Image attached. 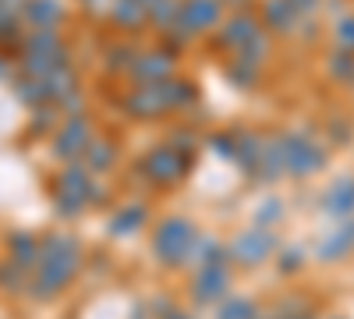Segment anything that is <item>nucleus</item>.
<instances>
[{
    "mask_svg": "<svg viewBox=\"0 0 354 319\" xmlns=\"http://www.w3.org/2000/svg\"><path fill=\"white\" fill-rule=\"evenodd\" d=\"M82 270V245L71 235H46L43 248H39V266L28 277L25 295L36 298V302H53L57 295L64 291L68 284H75Z\"/></svg>",
    "mask_w": 354,
    "mask_h": 319,
    "instance_id": "1",
    "label": "nucleus"
},
{
    "mask_svg": "<svg viewBox=\"0 0 354 319\" xmlns=\"http://www.w3.org/2000/svg\"><path fill=\"white\" fill-rule=\"evenodd\" d=\"M195 235H198V227H195L188 217H163V220L153 227V245H149L153 255H156V263L167 266V270L188 266Z\"/></svg>",
    "mask_w": 354,
    "mask_h": 319,
    "instance_id": "2",
    "label": "nucleus"
},
{
    "mask_svg": "<svg viewBox=\"0 0 354 319\" xmlns=\"http://www.w3.org/2000/svg\"><path fill=\"white\" fill-rule=\"evenodd\" d=\"M192 167H195V156H185V153H177L170 142H160V146H153L145 156H138L135 174L145 185H153V188L163 192V188L181 185Z\"/></svg>",
    "mask_w": 354,
    "mask_h": 319,
    "instance_id": "3",
    "label": "nucleus"
},
{
    "mask_svg": "<svg viewBox=\"0 0 354 319\" xmlns=\"http://www.w3.org/2000/svg\"><path fill=\"white\" fill-rule=\"evenodd\" d=\"M280 146H283V163L290 178H312V174L326 167V149L308 131H280Z\"/></svg>",
    "mask_w": 354,
    "mask_h": 319,
    "instance_id": "4",
    "label": "nucleus"
},
{
    "mask_svg": "<svg viewBox=\"0 0 354 319\" xmlns=\"http://www.w3.org/2000/svg\"><path fill=\"white\" fill-rule=\"evenodd\" d=\"M227 248H230V263H238V266H262L266 259H273L280 252V238H277V230L252 224V227L238 230V235L227 241Z\"/></svg>",
    "mask_w": 354,
    "mask_h": 319,
    "instance_id": "5",
    "label": "nucleus"
},
{
    "mask_svg": "<svg viewBox=\"0 0 354 319\" xmlns=\"http://www.w3.org/2000/svg\"><path fill=\"white\" fill-rule=\"evenodd\" d=\"M93 138H96V128H93V121H88V113L64 118L61 128H57L53 138H50V153H53V160H61V163H75V160L85 156V149H88Z\"/></svg>",
    "mask_w": 354,
    "mask_h": 319,
    "instance_id": "6",
    "label": "nucleus"
},
{
    "mask_svg": "<svg viewBox=\"0 0 354 319\" xmlns=\"http://www.w3.org/2000/svg\"><path fill=\"white\" fill-rule=\"evenodd\" d=\"M117 107L131 121H160L163 113H170L163 85H131L128 93L117 96Z\"/></svg>",
    "mask_w": 354,
    "mask_h": 319,
    "instance_id": "7",
    "label": "nucleus"
},
{
    "mask_svg": "<svg viewBox=\"0 0 354 319\" xmlns=\"http://www.w3.org/2000/svg\"><path fill=\"white\" fill-rule=\"evenodd\" d=\"M177 75V57L163 46H145L138 50L135 64L128 71V82L131 85H163Z\"/></svg>",
    "mask_w": 354,
    "mask_h": 319,
    "instance_id": "8",
    "label": "nucleus"
},
{
    "mask_svg": "<svg viewBox=\"0 0 354 319\" xmlns=\"http://www.w3.org/2000/svg\"><path fill=\"white\" fill-rule=\"evenodd\" d=\"M220 21H223V0H185L181 21H177L174 33L185 36V39H195V36H205V33H216Z\"/></svg>",
    "mask_w": 354,
    "mask_h": 319,
    "instance_id": "9",
    "label": "nucleus"
},
{
    "mask_svg": "<svg viewBox=\"0 0 354 319\" xmlns=\"http://www.w3.org/2000/svg\"><path fill=\"white\" fill-rule=\"evenodd\" d=\"M259 33H262L259 11H234V15H227V18L220 21V28L213 33V43H216V50L241 53Z\"/></svg>",
    "mask_w": 354,
    "mask_h": 319,
    "instance_id": "10",
    "label": "nucleus"
},
{
    "mask_svg": "<svg viewBox=\"0 0 354 319\" xmlns=\"http://www.w3.org/2000/svg\"><path fill=\"white\" fill-rule=\"evenodd\" d=\"M230 284H234L230 263H223V266H198L192 273V287H188V291H192L195 305H220L230 295Z\"/></svg>",
    "mask_w": 354,
    "mask_h": 319,
    "instance_id": "11",
    "label": "nucleus"
},
{
    "mask_svg": "<svg viewBox=\"0 0 354 319\" xmlns=\"http://www.w3.org/2000/svg\"><path fill=\"white\" fill-rule=\"evenodd\" d=\"M259 21L270 36H294L301 25V15L294 11L287 0H262L259 4Z\"/></svg>",
    "mask_w": 354,
    "mask_h": 319,
    "instance_id": "12",
    "label": "nucleus"
},
{
    "mask_svg": "<svg viewBox=\"0 0 354 319\" xmlns=\"http://www.w3.org/2000/svg\"><path fill=\"white\" fill-rule=\"evenodd\" d=\"M68 18L64 0H25L21 4V25L25 28H61Z\"/></svg>",
    "mask_w": 354,
    "mask_h": 319,
    "instance_id": "13",
    "label": "nucleus"
},
{
    "mask_svg": "<svg viewBox=\"0 0 354 319\" xmlns=\"http://www.w3.org/2000/svg\"><path fill=\"white\" fill-rule=\"evenodd\" d=\"M322 213L333 224H344L354 217V178H337L326 192H322Z\"/></svg>",
    "mask_w": 354,
    "mask_h": 319,
    "instance_id": "14",
    "label": "nucleus"
},
{
    "mask_svg": "<svg viewBox=\"0 0 354 319\" xmlns=\"http://www.w3.org/2000/svg\"><path fill=\"white\" fill-rule=\"evenodd\" d=\"M106 21L117 28V33H142V28H149V11H145V4H138V0H113L110 11H106Z\"/></svg>",
    "mask_w": 354,
    "mask_h": 319,
    "instance_id": "15",
    "label": "nucleus"
},
{
    "mask_svg": "<svg viewBox=\"0 0 354 319\" xmlns=\"http://www.w3.org/2000/svg\"><path fill=\"white\" fill-rule=\"evenodd\" d=\"M230 263V248L227 241H220L216 235H209V230H198L195 241H192V259H188V266H223Z\"/></svg>",
    "mask_w": 354,
    "mask_h": 319,
    "instance_id": "16",
    "label": "nucleus"
},
{
    "mask_svg": "<svg viewBox=\"0 0 354 319\" xmlns=\"http://www.w3.org/2000/svg\"><path fill=\"white\" fill-rule=\"evenodd\" d=\"M145 224H149V206L145 202H128V206H121L106 220V235L110 238H131Z\"/></svg>",
    "mask_w": 354,
    "mask_h": 319,
    "instance_id": "17",
    "label": "nucleus"
},
{
    "mask_svg": "<svg viewBox=\"0 0 354 319\" xmlns=\"http://www.w3.org/2000/svg\"><path fill=\"white\" fill-rule=\"evenodd\" d=\"M117 160H121V146H117L113 138H106V135H96L93 142H88L85 156H82V163L88 167V174H93V178H100V174H110V170L117 167Z\"/></svg>",
    "mask_w": 354,
    "mask_h": 319,
    "instance_id": "18",
    "label": "nucleus"
},
{
    "mask_svg": "<svg viewBox=\"0 0 354 319\" xmlns=\"http://www.w3.org/2000/svg\"><path fill=\"white\" fill-rule=\"evenodd\" d=\"M4 248H8V259H11V263H18L21 270L32 273V270L39 266V248H43V238L28 235V230H11Z\"/></svg>",
    "mask_w": 354,
    "mask_h": 319,
    "instance_id": "19",
    "label": "nucleus"
},
{
    "mask_svg": "<svg viewBox=\"0 0 354 319\" xmlns=\"http://www.w3.org/2000/svg\"><path fill=\"white\" fill-rule=\"evenodd\" d=\"M354 252V230L351 224H337V230H330L326 238L315 245V259L319 263H340Z\"/></svg>",
    "mask_w": 354,
    "mask_h": 319,
    "instance_id": "20",
    "label": "nucleus"
},
{
    "mask_svg": "<svg viewBox=\"0 0 354 319\" xmlns=\"http://www.w3.org/2000/svg\"><path fill=\"white\" fill-rule=\"evenodd\" d=\"M262 68L266 64H255V61H248V57L234 53L230 61H227V68H223V75H227V82L238 93H252V89H259V85H262Z\"/></svg>",
    "mask_w": 354,
    "mask_h": 319,
    "instance_id": "21",
    "label": "nucleus"
},
{
    "mask_svg": "<svg viewBox=\"0 0 354 319\" xmlns=\"http://www.w3.org/2000/svg\"><path fill=\"white\" fill-rule=\"evenodd\" d=\"M238 131V153H234V163H238L248 178L259 174V163H262V149H266V138L259 131H248V128H234Z\"/></svg>",
    "mask_w": 354,
    "mask_h": 319,
    "instance_id": "22",
    "label": "nucleus"
},
{
    "mask_svg": "<svg viewBox=\"0 0 354 319\" xmlns=\"http://www.w3.org/2000/svg\"><path fill=\"white\" fill-rule=\"evenodd\" d=\"M163 96H167L170 113H174V110H195L198 100H202L198 85H195L192 78H185V75H174L170 82H163Z\"/></svg>",
    "mask_w": 354,
    "mask_h": 319,
    "instance_id": "23",
    "label": "nucleus"
},
{
    "mask_svg": "<svg viewBox=\"0 0 354 319\" xmlns=\"http://www.w3.org/2000/svg\"><path fill=\"white\" fill-rule=\"evenodd\" d=\"M11 93H15V100L21 103V107H28V110H36V107H46L50 100H46V89H43V78H36V75H15V82H11Z\"/></svg>",
    "mask_w": 354,
    "mask_h": 319,
    "instance_id": "24",
    "label": "nucleus"
},
{
    "mask_svg": "<svg viewBox=\"0 0 354 319\" xmlns=\"http://www.w3.org/2000/svg\"><path fill=\"white\" fill-rule=\"evenodd\" d=\"M287 174V163H283V146H280V135H270L266 138V149H262V163H259V181H277Z\"/></svg>",
    "mask_w": 354,
    "mask_h": 319,
    "instance_id": "25",
    "label": "nucleus"
},
{
    "mask_svg": "<svg viewBox=\"0 0 354 319\" xmlns=\"http://www.w3.org/2000/svg\"><path fill=\"white\" fill-rule=\"evenodd\" d=\"M64 113L57 110V103H46V107H36L28 110V135L32 138H53V131L61 128Z\"/></svg>",
    "mask_w": 354,
    "mask_h": 319,
    "instance_id": "26",
    "label": "nucleus"
},
{
    "mask_svg": "<svg viewBox=\"0 0 354 319\" xmlns=\"http://www.w3.org/2000/svg\"><path fill=\"white\" fill-rule=\"evenodd\" d=\"M322 71H326V78L337 82V85H354V53L333 46L326 53V61H322Z\"/></svg>",
    "mask_w": 354,
    "mask_h": 319,
    "instance_id": "27",
    "label": "nucleus"
},
{
    "mask_svg": "<svg viewBox=\"0 0 354 319\" xmlns=\"http://www.w3.org/2000/svg\"><path fill=\"white\" fill-rule=\"evenodd\" d=\"M181 4L185 0H156L153 11H149V28L156 36H167L177 28V21H181Z\"/></svg>",
    "mask_w": 354,
    "mask_h": 319,
    "instance_id": "28",
    "label": "nucleus"
},
{
    "mask_svg": "<svg viewBox=\"0 0 354 319\" xmlns=\"http://www.w3.org/2000/svg\"><path fill=\"white\" fill-rule=\"evenodd\" d=\"M135 57H138V46L135 43H110L103 50V68L110 75H128L131 64H135Z\"/></svg>",
    "mask_w": 354,
    "mask_h": 319,
    "instance_id": "29",
    "label": "nucleus"
},
{
    "mask_svg": "<svg viewBox=\"0 0 354 319\" xmlns=\"http://www.w3.org/2000/svg\"><path fill=\"white\" fill-rule=\"evenodd\" d=\"M283 217H287V202H283L280 195H266V199H259V202H255V210H252V224L270 227V230H273Z\"/></svg>",
    "mask_w": 354,
    "mask_h": 319,
    "instance_id": "30",
    "label": "nucleus"
},
{
    "mask_svg": "<svg viewBox=\"0 0 354 319\" xmlns=\"http://www.w3.org/2000/svg\"><path fill=\"white\" fill-rule=\"evenodd\" d=\"M259 302L255 298H245V295H227L220 305H216V319H259Z\"/></svg>",
    "mask_w": 354,
    "mask_h": 319,
    "instance_id": "31",
    "label": "nucleus"
},
{
    "mask_svg": "<svg viewBox=\"0 0 354 319\" xmlns=\"http://www.w3.org/2000/svg\"><path fill=\"white\" fill-rule=\"evenodd\" d=\"M305 259H308L305 245H280V252H277V266H280L283 277H294V273H301Z\"/></svg>",
    "mask_w": 354,
    "mask_h": 319,
    "instance_id": "32",
    "label": "nucleus"
},
{
    "mask_svg": "<svg viewBox=\"0 0 354 319\" xmlns=\"http://www.w3.org/2000/svg\"><path fill=\"white\" fill-rule=\"evenodd\" d=\"M28 277H32V273L21 270L18 263H11V259H8V263L0 266V291H8V295L25 291V287H28Z\"/></svg>",
    "mask_w": 354,
    "mask_h": 319,
    "instance_id": "33",
    "label": "nucleus"
},
{
    "mask_svg": "<svg viewBox=\"0 0 354 319\" xmlns=\"http://www.w3.org/2000/svg\"><path fill=\"white\" fill-rule=\"evenodd\" d=\"M21 15H11V11H0V50H8V46H18L21 43Z\"/></svg>",
    "mask_w": 354,
    "mask_h": 319,
    "instance_id": "34",
    "label": "nucleus"
},
{
    "mask_svg": "<svg viewBox=\"0 0 354 319\" xmlns=\"http://www.w3.org/2000/svg\"><path fill=\"white\" fill-rule=\"evenodd\" d=\"M333 46L340 50H351L354 53V11L333 18Z\"/></svg>",
    "mask_w": 354,
    "mask_h": 319,
    "instance_id": "35",
    "label": "nucleus"
},
{
    "mask_svg": "<svg viewBox=\"0 0 354 319\" xmlns=\"http://www.w3.org/2000/svg\"><path fill=\"white\" fill-rule=\"evenodd\" d=\"M209 149L220 156V160H230L234 163V153H238V131H213L209 135Z\"/></svg>",
    "mask_w": 354,
    "mask_h": 319,
    "instance_id": "36",
    "label": "nucleus"
},
{
    "mask_svg": "<svg viewBox=\"0 0 354 319\" xmlns=\"http://www.w3.org/2000/svg\"><path fill=\"white\" fill-rule=\"evenodd\" d=\"M85 206H88L85 199H75V195H64V192H53V210H57V217L75 220V217H82Z\"/></svg>",
    "mask_w": 354,
    "mask_h": 319,
    "instance_id": "37",
    "label": "nucleus"
},
{
    "mask_svg": "<svg viewBox=\"0 0 354 319\" xmlns=\"http://www.w3.org/2000/svg\"><path fill=\"white\" fill-rule=\"evenodd\" d=\"M167 142H170L177 153H185V156H195L198 153V131H192V128H174Z\"/></svg>",
    "mask_w": 354,
    "mask_h": 319,
    "instance_id": "38",
    "label": "nucleus"
},
{
    "mask_svg": "<svg viewBox=\"0 0 354 319\" xmlns=\"http://www.w3.org/2000/svg\"><path fill=\"white\" fill-rule=\"evenodd\" d=\"M330 142H337V146H347V142L354 138V125L347 118H330Z\"/></svg>",
    "mask_w": 354,
    "mask_h": 319,
    "instance_id": "39",
    "label": "nucleus"
},
{
    "mask_svg": "<svg viewBox=\"0 0 354 319\" xmlns=\"http://www.w3.org/2000/svg\"><path fill=\"white\" fill-rule=\"evenodd\" d=\"M57 110H61L64 118H78V113H85V96H82V89L71 93L68 100H61V103H57Z\"/></svg>",
    "mask_w": 354,
    "mask_h": 319,
    "instance_id": "40",
    "label": "nucleus"
},
{
    "mask_svg": "<svg viewBox=\"0 0 354 319\" xmlns=\"http://www.w3.org/2000/svg\"><path fill=\"white\" fill-rule=\"evenodd\" d=\"M287 4L298 11L301 18H319L322 15V0H287Z\"/></svg>",
    "mask_w": 354,
    "mask_h": 319,
    "instance_id": "41",
    "label": "nucleus"
},
{
    "mask_svg": "<svg viewBox=\"0 0 354 319\" xmlns=\"http://www.w3.org/2000/svg\"><path fill=\"white\" fill-rule=\"evenodd\" d=\"M15 75H18V57L0 50V82H15Z\"/></svg>",
    "mask_w": 354,
    "mask_h": 319,
    "instance_id": "42",
    "label": "nucleus"
},
{
    "mask_svg": "<svg viewBox=\"0 0 354 319\" xmlns=\"http://www.w3.org/2000/svg\"><path fill=\"white\" fill-rule=\"evenodd\" d=\"M82 4H85V11H93V15H106L113 0H82Z\"/></svg>",
    "mask_w": 354,
    "mask_h": 319,
    "instance_id": "43",
    "label": "nucleus"
},
{
    "mask_svg": "<svg viewBox=\"0 0 354 319\" xmlns=\"http://www.w3.org/2000/svg\"><path fill=\"white\" fill-rule=\"evenodd\" d=\"M223 8H230V11H252V0H223Z\"/></svg>",
    "mask_w": 354,
    "mask_h": 319,
    "instance_id": "44",
    "label": "nucleus"
},
{
    "mask_svg": "<svg viewBox=\"0 0 354 319\" xmlns=\"http://www.w3.org/2000/svg\"><path fill=\"white\" fill-rule=\"evenodd\" d=\"M21 4H25V0H0V11H11V15H21Z\"/></svg>",
    "mask_w": 354,
    "mask_h": 319,
    "instance_id": "45",
    "label": "nucleus"
},
{
    "mask_svg": "<svg viewBox=\"0 0 354 319\" xmlns=\"http://www.w3.org/2000/svg\"><path fill=\"white\" fill-rule=\"evenodd\" d=\"M163 319H195V316H192L188 309H174V312H167Z\"/></svg>",
    "mask_w": 354,
    "mask_h": 319,
    "instance_id": "46",
    "label": "nucleus"
},
{
    "mask_svg": "<svg viewBox=\"0 0 354 319\" xmlns=\"http://www.w3.org/2000/svg\"><path fill=\"white\" fill-rule=\"evenodd\" d=\"M138 4H145V11H153V4H156V0H138Z\"/></svg>",
    "mask_w": 354,
    "mask_h": 319,
    "instance_id": "47",
    "label": "nucleus"
},
{
    "mask_svg": "<svg viewBox=\"0 0 354 319\" xmlns=\"http://www.w3.org/2000/svg\"><path fill=\"white\" fill-rule=\"evenodd\" d=\"M298 319H315V312H305V316H298Z\"/></svg>",
    "mask_w": 354,
    "mask_h": 319,
    "instance_id": "48",
    "label": "nucleus"
},
{
    "mask_svg": "<svg viewBox=\"0 0 354 319\" xmlns=\"http://www.w3.org/2000/svg\"><path fill=\"white\" fill-rule=\"evenodd\" d=\"M344 224H351V230H354V217H351V220H344Z\"/></svg>",
    "mask_w": 354,
    "mask_h": 319,
    "instance_id": "49",
    "label": "nucleus"
},
{
    "mask_svg": "<svg viewBox=\"0 0 354 319\" xmlns=\"http://www.w3.org/2000/svg\"><path fill=\"white\" fill-rule=\"evenodd\" d=\"M333 319H344V316H333Z\"/></svg>",
    "mask_w": 354,
    "mask_h": 319,
    "instance_id": "50",
    "label": "nucleus"
}]
</instances>
